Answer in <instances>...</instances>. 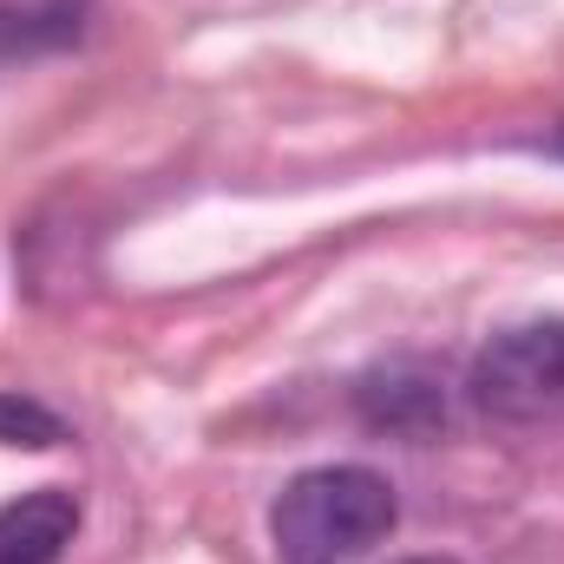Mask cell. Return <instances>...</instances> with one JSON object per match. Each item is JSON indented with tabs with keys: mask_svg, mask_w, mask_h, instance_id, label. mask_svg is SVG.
I'll list each match as a JSON object with an SVG mask.
<instances>
[{
	"mask_svg": "<svg viewBox=\"0 0 564 564\" xmlns=\"http://www.w3.org/2000/svg\"><path fill=\"white\" fill-rule=\"evenodd\" d=\"M401 506L375 466H308L270 506L282 564H355L394 532Z\"/></svg>",
	"mask_w": 564,
	"mask_h": 564,
	"instance_id": "6da1fadb",
	"label": "cell"
},
{
	"mask_svg": "<svg viewBox=\"0 0 564 564\" xmlns=\"http://www.w3.org/2000/svg\"><path fill=\"white\" fill-rule=\"evenodd\" d=\"M479 414L506 426H545L564 421V322H519L499 328L473 375H466Z\"/></svg>",
	"mask_w": 564,
	"mask_h": 564,
	"instance_id": "7a4b0ae2",
	"label": "cell"
},
{
	"mask_svg": "<svg viewBox=\"0 0 564 564\" xmlns=\"http://www.w3.org/2000/svg\"><path fill=\"white\" fill-rule=\"evenodd\" d=\"M79 532V506L73 492H20L13 506H0V564H53Z\"/></svg>",
	"mask_w": 564,
	"mask_h": 564,
	"instance_id": "3957f363",
	"label": "cell"
},
{
	"mask_svg": "<svg viewBox=\"0 0 564 564\" xmlns=\"http://www.w3.org/2000/svg\"><path fill=\"white\" fill-rule=\"evenodd\" d=\"M361 414L375 426H394V433H426V426L446 421V394H440V375L414 368V361H394L381 375L361 381Z\"/></svg>",
	"mask_w": 564,
	"mask_h": 564,
	"instance_id": "277c9868",
	"label": "cell"
},
{
	"mask_svg": "<svg viewBox=\"0 0 564 564\" xmlns=\"http://www.w3.org/2000/svg\"><path fill=\"white\" fill-rule=\"evenodd\" d=\"M66 426L53 421L40 401H20V394H0V446H59Z\"/></svg>",
	"mask_w": 564,
	"mask_h": 564,
	"instance_id": "5b68a950",
	"label": "cell"
},
{
	"mask_svg": "<svg viewBox=\"0 0 564 564\" xmlns=\"http://www.w3.org/2000/svg\"><path fill=\"white\" fill-rule=\"evenodd\" d=\"M394 564H459V558H394Z\"/></svg>",
	"mask_w": 564,
	"mask_h": 564,
	"instance_id": "8992f818",
	"label": "cell"
}]
</instances>
